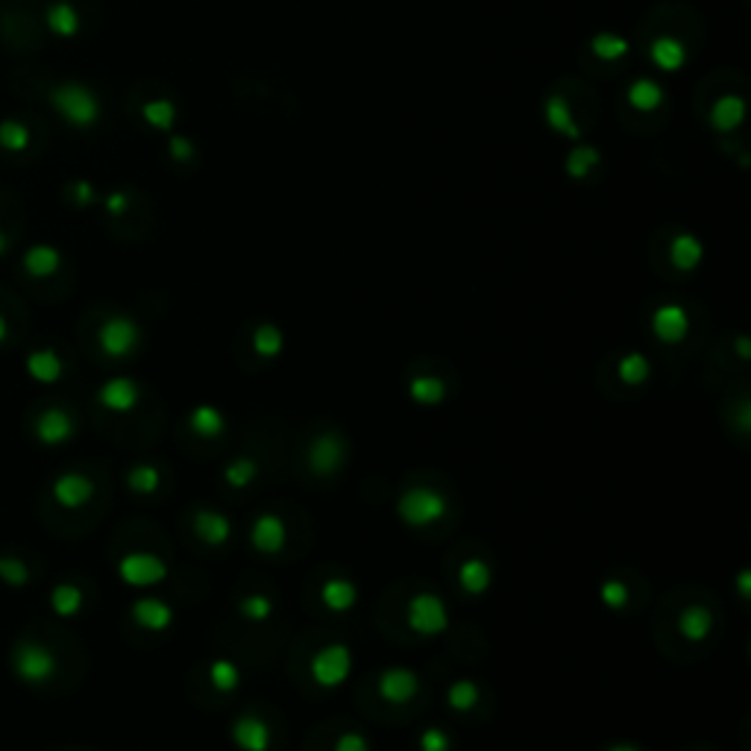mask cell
Here are the masks:
<instances>
[{"mask_svg": "<svg viewBox=\"0 0 751 751\" xmlns=\"http://www.w3.org/2000/svg\"><path fill=\"white\" fill-rule=\"evenodd\" d=\"M209 681L218 693H235L241 687V669L229 657H215L209 664Z\"/></svg>", "mask_w": 751, "mask_h": 751, "instance_id": "30", "label": "cell"}, {"mask_svg": "<svg viewBox=\"0 0 751 751\" xmlns=\"http://www.w3.org/2000/svg\"><path fill=\"white\" fill-rule=\"evenodd\" d=\"M0 581H4L6 587H27L30 585V567L24 564L21 558H0Z\"/></svg>", "mask_w": 751, "mask_h": 751, "instance_id": "38", "label": "cell"}, {"mask_svg": "<svg viewBox=\"0 0 751 751\" xmlns=\"http://www.w3.org/2000/svg\"><path fill=\"white\" fill-rule=\"evenodd\" d=\"M596 162H599V153H596V150H593V148H578V150L567 159V171L573 174V176H585Z\"/></svg>", "mask_w": 751, "mask_h": 751, "instance_id": "45", "label": "cell"}, {"mask_svg": "<svg viewBox=\"0 0 751 751\" xmlns=\"http://www.w3.org/2000/svg\"><path fill=\"white\" fill-rule=\"evenodd\" d=\"M106 206H109L112 215H121V211L127 209V194H112Z\"/></svg>", "mask_w": 751, "mask_h": 751, "instance_id": "49", "label": "cell"}, {"mask_svg": "<svg viewBox=\"0 0 751 751\" xmlns=\"http://www.w3.org/2000/svg\"><path fill=\"white\" fill-rule=\"evenodd\" d=\"M118 578L127 587H156L167 578V564L153 552H127L118 560Z\"/></svg>", "mask_w": 751, "mask_h": 751, "instance_id": "5", "label": "cell"}, {"mask_svg": "<svg viewBox=\"0 0 751 751\" xmlns=\"http://www.w3.org/2000/svg\"><path fill=\"white\" fill-rule=\"evenodd\" d=\"M737 593H739V599H748V593H751V573L748 569H739L737 573Z\"/></svg>", "mask_w": 751, "mask_h": 751, "instance_id": "48", "label": "cell"}, {"mask_svg": "<svg viewBox=\"0 0 751 751\" xmlns=\"http://www.w3.org/2000/svg\"><path fill=\"white\" fill-rule=\"evenodd\" d=\"M546 118H549V123H552L558 132H564V136H569V139L578 136V127L573 123V115H569V109H567V103L560 97H552L546 103Z\"/></svg>", "mask_w": 751, "mask_h": 751, "instance_id": "39", "label": "cell"}, {"mask_svg": "<svg viewBox=\"0 0 751 751\" xmlns=\"http://www.w3.org/2000/svg\"><path fill=\"white\" fill-rule=\"evenodd\" d=\"M353 672V652L346 643H329L323 646L320 652H315L311 657V666H308V675L311 681L317 684L323 690H338L346 684Z\"/></svg>", "mask_w": 751, "mask_h": 751, "instance_id": "2", "label": "cell"}, {"mask_svg": "<svg viewBox=\"0 0 751 751\" xmlns=\"http://www.w3.org/2000/svg\"><path fill=\"white\" fill-rule=\"evenodd\" d=\"M238 613L244 616L246 622H267L271 616L276 613V604L273 599L267 596V593H250V596H241L238 599Z\"/></svg>", "mask_w": 751, "mask_h": 751, "instance_id": "33", "label": "cell"}, {"mask_svg": "<svg viewBox=\"0 0 751 751\" xmlns=\"http://www.w3.org/2000/svg\"><path fill=\"white\" fill-rule=\"evenodd\" d=\"M76 434V423L65 408H48L36 420V441L41 446H62Z\"/></svg>", "mask_w": 751, "mask_h": 751, "instance_id": "16", "label": "cell"}, {"mask_svg": "<svg viewBox=\"0 0 751 751\" xmlns=\"http://www.w3.org/2000/svg\"><path fill=\"white\" fill-rule=\"evenodd\" d=\"M13 672L30 687H41L56 675V655L44 643L21 640L13 655Z\"/></svg>", "mask_w": 751, "mask_h": 751, "instance_id": "4", "label": "cell"}, {"mask_svg": "<svg viewBox=\"0 0 751 751\" xmlns=\"http://www.w3.org/2000/svg\"><path fill=\"white\" fill-rule=\"evenodd\" d=\"M408 629L420 637H441L450 629V608L437 593H417L406 608Z\"/></svg>", "mask_w": 751, "mask_h": 751, "instance_id": "3", "label": "cell"}, {"mask_svg": "<svg viewBox=\"0 0 751 751\" xmlns=\"http://www.w3.org/2000/svg\"><path fill=\"white\" fill-rule=\"evenodd\" d=\"M250 543L259 555H276L282 552L288 543V525L276 511H264L253 520L250 529Z\"/></svg>", "mask_w": 751, "mask_h": 751, "instance_id": "13", "label": "cell"}, {"mask_svg": "<svg viewBox=\"0 0 751 751\" xmlns=\"http://www.w3.org/2000/svg\"><path fill=\"white\" fill-rule=\"evenodd\" d=\"M48 24L56 36H74L76 27H80V18H76V13L68 4H56L48 13Z\"/></svg>", "mask_w": 751, "mask_h": 751, "instance_id": "40", "label": "cell"}, {"mask_svg": "<svg viewBox=\"0 0 751 751\" xmlns=\"http://www.w3.org/2000/svg\"><path fill=\"white\" fill-rule=\"evenodd\" d=\"M599 602H602V608H608V611H622V608H629L631 590L620 578H604L599 585Z\"/></svg>", "mask_w": 751, "mask_h": 751, "instance_id": "37", "label": "cell"}, {"mask_svg": "<svg viewBox=\"0 0 751 751\" xmlns=\"http://www.w3.org/2000/svg\"><path fill=\"white\" fill-rule=\"evenodd\" d=\"M188 429L197 437H203V441H215V437L227 432V414L218 406H211V402H200L188 414Z\"/></svg>", "mask_w": 751, "mask_h": 751, "instance_id": "19", "label": "cell"}, {"mask_svg": "<svg viewBox=\"0 0 751 751\" xmlns=\"http://www.w3.org/2000/svg\"><path fill=\"white\" fill-rule=\"evenodd\" d=\"M27 376L32 379V382H41V385H56L59 379L65 376V364H62V358L56 355L53 350H32L27 355Z\"/></svg>", "mask_w": 751, "mask_h": 751, "instance_id": "20", "label": "cell"}, {"mask_svg": "<svg viewBox=\"0 0 751 751\" xmlns=\"http://www.w3.org/2000/svg\"><path fill=\"white\" fill-rule=\"evenodd\" d=\"M71 192H74V203H76V206H88V203H92V197H94L92 185H88V183L71 185Z\"/></svg>", "mask_w": 751, "mask_h": 751, "instance_id": "47", "label": "cell"}, {"mask_svg": "<svg viewBox=\"0 0 751 751\" xmlns=\"http://www.w3.org/2000/svg\"><path fill=\"white\" fill-rule=\"evenodd\" d=\"M346 464V441L338 432H323L308 446V469L320 478L335 476Z\"/></svg>", "mask_w": 751, "mask_h": 751, "instance_id": "8", "label": "cell"}, {"mask_svg": "<svg viewBox=\"0 0 751 751\" xmlns=\"http://www.w3.org/2000/svg\"><path fill=\"white\" fill-rule=\"evenodd\" d=\"M332 751H370V739L362 731H346L335 739Z\"/></svg>", "mask_w": 751, "mask_h": 751, "instance_id": "46", "label": "cell"}, {"mask_svg": "<svg viewBox=\"0 0 751 751\" xmlns=\"http://www.w3.org/2000/svg\"><path fill=\"white\" fill-rule=\"evenodd\" d=\"M652 335L666 346H675L690 335V315L678 302H664L652 315Z\"/></svg>", "mask_w": 751, "mask_h": 751, "instance_id": "12", "label": "cell"}, {"mask_svg": "<svg viewBox=\"0 0 751 751\" xmlns=\"http://www.w3.org/2000/svg\"><path fill=\"white\" fill-rule=\"evenodd\" d=\"M159 485H162V473L153 464H136L127 473V487L132 493H139V496H150V493L159 490Z\"/></svg>", "mask_w": 751, "mask_h": 751, "instance_id": "35", "label": "cell"}, {"mask_svg": "<svg viewBox=\"0 0 751 751\" xmlns=\"http://www.w3.org/2000/svg\"><path fill=\"white\" fill-rule=\"evenodd\" d=\"M132 622L150 634H162L174 625V608L159 596H141L132 602Z\"/></svg>", "mask_w": 751, "mask_h": 751, "instance_id": "15", "label": "cell"}, {"mask_svg": "<svg viewBox=\"0 0 751 751\" xmlns=\"http://www.w3.org/2000/svg\"><path fill=\"white\" fill-rule=\"evenodd\" d=\"M4 253H6V235L0 232V255H4Z\"/></svg>", "mask_w": 751, "mask_h": 751, "instance_id": "53", "label": "cell"}, {"mask_svg": "<svg viewBox=\"0 0 751 751\" xmlns=\"http://www.w3.org/2000/svg\"><path fill=\"white\" fill-rule=\"evenodd\" d=\"M59 264H62V255L56 253L53 246H48V244L30 246V250L24 253V271L30 276H36V279L53 276L56 271H59Z\"/></svg>", "mask_w": 751, "mask_h": 751, "instance_id": "25", "label": "cell"}, {"mask_svg": "<svg viewBox=\"0 0 751 751\" xmlns=\"http://www.w3.org/2000/svg\"><path fill=\"white\" fill-rule=\"evenodd\" d=\"M253 350L255 355H262V358H276V355H282L285 350V335L279 332L273 323H262L259 329L253 332Z\"/></svg>", "mask_w": 751, "mask_h": 751, "instance_id": "34", "label": "cell"}, {"mask_svg": "<svg viewBox=\"0 0 751 751\" xmlns=\"http://www.w3.org/2000/svg\"><path fill=\"white\" fill-rule=\"evenodd\" d=\"M232 743L238 751H271L273 746V731L262 716L244 713L241 720L232 722Z\"/></svg>", "mask_w": 751, "mask_h": 751, "instance_id": "14", "label": "cell"}, {"mask_svg": "<svg viewBox=\"0 0 751 751\" xmlns=\"http://www.w3.org/2000/svg\"><path fill=\"white\" fill-rule=\"evenodd\" d=\"M97 402L112 414H130L141 402V385L130 376H112L97 388Z\"/></svg>", "mask_w": 751, "mask_h": 751, "instance_id": "11", "label": "cell"}, {"mask_svg": "<svg viewBox=\"0 0 751 751\" xmlns=\"http://www.w3.org/2000/svg\"><path fill=\"white\" fill-rule=\"evenodd\" d=\"M50 490H53V499L59 502L65 511H76V508H83L94 499L97 487H94L92 476L80 473V469H65V473H59L53 478Z\"/></svg>", "mask_w": 751, "mask_h": 751, "instance_id": "10", "label": "cell"}, {"mask_svg": "<svg viewBox=\"0 0 751 751\" xmlns=\"http://www.w3.org/2000/svg\"><path fill=\"white\" fill-rule=\"evenodd\" d=\"M83 590L71 585V581H62V585H56L50 590V611L56 616H62V620H71L83 611Z\"/></svg>", "mask_w": 751, "mask_h": 751, "instance_id": "28", "label": "cell"}, {"mask_svg": "<svg viewBox=\"0 0 751 751\" xmlns=\"http://www.w3.org/2000/svg\"><path fill=\"white\" fill-rule=\"evenodd\" d=\"M458 585L467 593V596H485L493 585V569L485 558H467L461 567H458Z\"/></svg>", "mask_w": 751, "mask_h": 751, "instance_id": "21", "label": "cell"}, {"mask_svg": "<svg viewBox=\"0 0 751 751\" xmlns=\"http://www.w3.org/2000/svg\"><path fill=\"white\" fill-rule=\"evenodd\" d=\"M194 534L206 546H227L229 537H232V520L220 511L200 508L194 514Z\"/></svg>", "mask_w": 751, "mask_h": 751, "instance_id": "17", "label": "cell"}, {"mask_svg": "<svg viewBox=\"0 0 751 751\" xmlns=\"http://www.w3.org/2000/svg\"><path fill=\"white\" fill-rule=\"evenodd\" d=\"M446 496L432 485H411L399 493L397 499V517L408 529H429L446 517Z\"/></svg>", "mask_w": 751, "mask_h": 751, "instance_id": "1", "label": "cell"}, {"mask_svg": "<svg viewBox=\"0 0 751 751\" xmlns=\"http://www.w3.org/2000/svg\"><path fill=\"white\" fill-rule=\"evenodd\" d=\"M320 599L332 613H346L358 604V587L350 578H326L320 587Z\"/></svg>", "mask_w": 751, "mask_h": 751, "instance_id": "22", "label": "cell"}, {"mask_svg": "<svg viewBox=\"0 0 751 751\" xmlns=\"http://www.w3.org/2000/svg\"><path fill=\"white\" fill-rule=\"evenodd\" d=\"M174 103H167V100H156V103H148L144 106V121L153 123V127H159V130H167L174 123Z\"/></svg>", "mask_w": 751, "mask_h": 751, "instance_id": "44", "label": "cell"}, {"mask_svg": "<svg viewBox=\"0 0 751 751\" xmlns=\"http://www.w3.org/2000/svg\"><path fill=\"white\" fill-rule=\"evenodd\" d=\"M713 613L704 604H687L678 613V634L687 643H704L713 634Z\"/></svg>", "mask_w": 751, "mask_h": 751, "instance_id": "18", "label": "cell"}, {"mask_svg": "<svg viewBox=\"0 0 751 751\" xmlns=\"http://www.w3.org/2000/svg\"><path fill=\"white\" fill-rule=\"evenodd\" d=\"M88 751H94V748H88Z\"/></svg>", "mask_w": 751, "mask_h": 751, "instance_id": "54", "label": "cell"}, {"mask_svg": "<svg viewBox=\"0 0 751 751\" xmlns=\"http://www.w3.org/2000/svg\"><path fill=\"white\" fill-rule=\"evenodd\" d=\"M669 259H672V264L678 267V271L690 273V271H696V267L702 264L704 246H702V241L696 238V235L681 232L678 238L672 241V246H669Z\"/></svg>", "mask_w": 751, "mask_h": 751, "instance_id": "23", "label": "cell"}, {"mask_svg": "<svg viewBox=\"0 0 751 751\" xmlns=\"http://www.w3.org/2000/svg\"><path fill=\"white\" fill-rule=\"evenodd\" d=\"M255 476H259V464H255L250 455L232 458V461L223 467V481H227V485L235 487V490L250 487L253 481H255Z\"/></svg>", "mask_w": 751, "mask_h": 751, "instance_id": "32", "label": "cell"}, {"mask_svg": "<svg viewBox=\"0 0 751 751\" xmlns=\"http://www.w3.org/2000/svg\"><path fill=\"white\" fill-rule=\"evenodd\" d=\"M652 59L657 68H664V71H678L684 59H687V50H684V44L678 39H672V36H664V39H657L655 41V48H652Z\"/></svg>", "mask_w": 751, "mask_h": 751, "instance_id": "31", "label": "cell"}, {"mask_svg": "<svg viewBox=\"0 0 751 751\" xmlns=\"http://www.w3.org/2000/svg\"><path fill=\"white\" fill-rule=\"evenodd\" d=\"M478 702H481V687L469 678H458L450 684V690H446V704L458 713H469Z\"/></svg>", "mask_w": 751, "mask_h": 751, "instance_id": "29", "label": "cell"}, {"mask_svg": "<svg viewBox=\"0 0 751 751\" xmlns=\"http://www.w3.org/2000/svg\"><path fill=\"white\" fill-rule=\"evenodd\" d=\"M629 100H631V106H637L640 112H652L664 103V88L652 80H637L629 88Z\"/></svg>", "mask_w": 751, "mask_h": 751, "instance_id": "36", "label": "cell"}, {"mask_svg": "<svg viewBox=\"0 0 751 751\" xmlns=\"http://www.w3.org/2000/svg\"><path fill=\"white\" fill-rule=\"evenodd\" d=\"M30 144V132L24 123L18 121H4L0 123V148L4 150H24Z\"/></svg>", "mask_w": 751, "mask_h": 751, "instance_id": "42", "label": "cell"}, {"mask_svg": "<svg viewBox=\"0 0 751 751\" xmlns=\"http://www.w3.org/2000/svg\"><path fill=\"white\" fill-rule=\"evenodd\" d=\"M6 335H9V326H6V320H4V317H0V344H4V341H6Z\"/></svg>", "mask_w": 751, "mask_h": 751, "instance_id": "52", "label": "cell"}, {"mask_svg": "<svg viewBox=\"0 0 751 751\" xmlns=\"http://www.w3.org/2000/svg\"><path fill=\"white\" fill-rule=\"evenodd\" d=\"M616 376H620L622 385L640 388L648 382V376H652V364H648V358L643 353H625L620 362H616Z\"/></svg>", "mask_w": 751, "mask_h": 751, "instance_id": "27", "label": "cell"}, {"mask_svg": "<svg viewBox=\"0 0 751 751\" xmlns=\"http://www.w3.org/2000/svg\"><path fill=\"white\" fill-rule=\"evenodd\" d=\"M141 341V329H139V323L127 317V315H115V317H109L103 326H100L97 332V344H100V350H103V355L109 358H127L136 353V346Z\"/></svg>", "mask_w": 751, "mask_h": 751, "instance_id": "7", "label": "cell"}, {"mask_svg": "<svg viewBox=\"0 0 751 751\" xmlns=\"http://www.w3.org/2000/svg\"><path fill=\"white\" fill-rule=\"evenodd\" d=\"M743 118H746V103H743V97H737V94L720 97V103H716L711 112V123L720 132L737 130L739 123H743Z\"/></svg>", "mask_w": 751, "mask_h": 751, "instance_id": "26", "label": "cell"}, {"mask_svg": "<svg viewBox=\"0 0 751 751\" xmlns=\"http://www.w3.org/2000/svg\"><path fill=\"white\" fill-rule=\"evenodd\" d=\"M590 50L599 56V59H622L625 53H629V41L622 36H611V32H604V36H596L590 44Z\"/></svg>", "mask_w": 751, "mask_h": 751, "instance_id": "41", "label": "cell"}, {"mask_svg": "<svg viewBox=\"0 0 751 751\" xmlns=\"http://www.w3.org/2000/svg\"><path fill=\"white\" fill-rule=\"evenodd\" d=\"M737 353H739V358H748V338L746 335H737Z\"/></svg>", "mask_w": 751, "mask_h": 751, "instance_id": "50", "label": "cell"}, {"mask_svg": "<svg viewBox=\"0 0 751 751\" xmlns=\"http://www.w3.org/2000/svg\"><path fill=\"white\" fill-rule=\"evenodd\" d=\"M408 397L417 406H441L446 399V382L434 373H420L408 382Z\"/></svg>", "mask_w": 751, "mask_h": 751, "instance_id": "24", "label": "cell"}, {"mask_svg": "<svg viewBox=\"0 0 751 751\" xmlns=\"http://www.w3.org/2000/svg\"><path fill=\"white\" fill-rule=\"evenodd\" d=\"M53 106L59 109L65 121L74 123V127H92L100 115L94 94L88 92L85 85H76V83H65L62 88H56Z\"/></svg>", "mask_w": 751, "mask_h": 751, "instance_id": "6", "label": "cell"}, {"mask_svg": "<svg viewBox=\"0 0 751 751\" xmlns=\"http://www.w3.org/2000/svg\"><path fill=\"white\" fill-rule=\"evenodd\" d=\"M376 690H379V699L388 704H408L417 699L420 678H417V672L408 666H388V669H382V675H379Z\"/></svg>", "mask_w": 751, "mask_h": 751, "instance_id": "9", "label": "cell"}, {"mask_svg": "<svg viewBox=\"0 0 751 751\" xmlns=\"http://www.w3.org/2000/svg\"><path fill=\"white\" fill-rule=\"evenodd\" d=\"M608 751H640L637 746H629V743H616V746H611Z\"/></svg>", "mask_w": 751, "mask_h": 751, "instance_id": "51", "label": "cell"}, {"mask_svg": "<svg viewBox=\"0 0 751 751\" xmlns=\"http://www.w3.org/2000/svg\"><path fill=\"white\" fill-rule=\"evenodd\" d=\"M417 748L420 751H452V737L443 731V728H425V731L417 737Z\"/></svg>", "mask_w": 751, "mask_h": 751, "instance_id": "43", "label": "cell"}]
</instances>
